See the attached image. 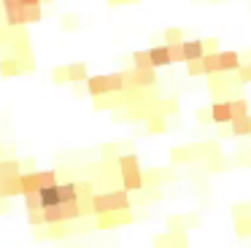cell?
Here are the masks:
<instances>
[{
	"label": "cell",
	"instance_id": "obj_1",
	"mask_svg": "<svg viewBox=\"0 0 251 248\" xmlns=\"http://www.w3.org/2000/svg\"><path fill=\"white\" fill-rule=\"evenodd\" d=\"M92 213L98 219L100 216H111V213H130V197H127L125 189L92 194Z\"/></svg>",
	"mask_w": 251,
	"mask_h": 248
},
{
	"label": "cell",
	"instance_id": "obj_2",
	"mask_svg": "<svg viewBox=\"0 0 251 248\" xmlns=\"http://www.w3.org/2000/svg\"><path fill=\"white\" fill-rule=\"evenodd\" d=\"M119 173H122V189L125 192H141L143 189V173H141V162H138L135 154L119 156Z\"/></svg>",
	"mask_w": 251,
	"mask_h": 248
},
{
	"label": "cell",
	"instance_id": "obj_3",
	"mask_svg": "<svg viewBox=\"0 0 251 248\" xmlns=\"http://www.w3.org/2000/svg\"><path fill=\"white\" fill-rule=\"evenodd\" d=\"M125 84L127 86H135V89H141V86H154L157 84V70H127L125 73Z\"/></svg>",
	"mask_w": 251,
	"mask_h": 248
},
{
	"label": "cell",
	"instance_id": "obj_4",
	"mask_svg": "<svg viewBox=\"0 0 251 248\" xmlns=\"http://www.w3.org/2000/svg\"><path fill=\"white\" fill-rule=\"evenodd\" d=\"M3 5L8 25H27V8L22 5V0H3Z\"/></svg>",
	"mask_w": 251,
	"mask_h": 248
},
{
	"label": "cell",
	"instance_id": "obj_5",
	"mask_svg": "<svg viewBox=\"0 0 251 248\" xmlns=\"http://www.w3.org/2000/svg\"><path fill=\"white\" fill-rule=\"evenodd\" d=\"M205 54H208V49H205V41H202V38L184 41V59H186V65H189V62H200Z\"/></svg>",
	"mask_w": 251,
	"mask_h": 248
},
{
	"label": "cell",
	"instance_id": "obj_6",
	"mask_svg": "<svg viewBox=\"0 0 251 248\" xmlns=\"http://www.w3.org/2000/svg\"><path fill=\"white\" fill-rule=\"evenodd\" d=\"M208 113H211L213 124H232V108H229V100H216Z\"/></svg>",
	"mask_w": 251,
	"mask_h": 248
},
{
	"label": "cell",
	"instance_id": "obj_7",
	"mask_svg": "<svg viewBox=\"0 0 251 248\" xmlns=\"http://www.w3.org/2000/svg\"><path fill=\"white\" fill-rule=\"evenodd\" d=\"M240 54L238 51H219V70H222V73H238L240 70Z\"/></svg>",
	"mask_w": 251,
	"mask_h": 248
},
{
	"label": "cell",
	"instance_id": "obj_8",
	"mask_svg": "<svg viewBox=\"0 0 251 248\" xmlns=\"http://www.w3.org/2000/svg\"><path fill=\"white\" fill-rule=\"evenodd\" d=\"M87 89L92 97H100V95H111L108 89V75H89L87 78Z\"/></svg>",
	"mask_w": 251,
	"mask_h": 248
},
{
	"label": "cell",
	"instance_id": "obj_9",
	"mask_svg": "<svg viewBox=\"0 0 251 248\" xmlns=\"http://www.w3.org/2000/svg\"><path fill=\"white\" fill-rule=\"evenodd\" d=\"M149 57H151V65H154V70L157 68H165V65H173L170 62V51H168V46H151L149 49Z\"/></svg>",
	"mask_w": 251,
	"mask_h": 248
},
{
	"label": "cell",
	"instance_id": "obj_10",
	"mask_svg": "<svg viewBox=\"0 0 251 248\" xmlns=\"http://www.w3.org/2000/svg\"><path fill=\"white\" fill-rule=\"evenodd\" d=\"M41 173H22V197L25 194H35L41 192Z\"/></svg>",
	"mask_w": 251,
	"mask_h": 248
},
{
	"label": "cell",
	"instance_id": "obj_11",
	"mask_svg": "<svg viewBox=\"0 0 251 248\" xmlns=\"http://www.w3.org/2000/svg\"><path fill=\"white\" fill-rule=\"evenodd\" d=\"M78 183L68 181V183H60V205H68V202H78Z\"/></svg>",
	"mask_w": 251,
	"mask_h": 248
},
{
	"label": "cell",
	"instance_id": "obj_12",
	"mask_svg": "<svg viewBox=\"0 0 251 248\" xmlns=\"http://www.w3.org/2000/svg\"><path fill=\"white\" fill-rule=\"evenodd\" d=\"M41 205H44V208L60 205V183H57V186H49V189H41Z\"/></svg>",
	"mask_w": 251,
	"mask_h": 248
},
{
	"label": "cell",
	"instance_id": "obj_13",
	"mask_svg": "<svg viewBox=\"0 0 251 248\" xmlns=\"http://www.w3.org/2000/svg\"><path fill=\"white\" fill-rule=\"evenodd\" d=\"M229 129H232L235 138H243V135H251V113L243 119H235L232 124H229Z\"/></svg>",
	"mask_w": 251,
	"mask_h": 248
},
{
	"label": "cell",
	"instance_id": "obj_14",
	"mask_svg": "<svg viewBox=\"0 0 251 248\" xmlns=\"http://www.w3.org/2000/svg\"><path fill=\"white\" fill-rule=\"evenodd\" d=\"M125 221H130V213H111V216H100L98 226L105 229V226H116V224H125Z\"/></svg>",
	"mask_w": 251,
	"mask_h": 248
},
{
	"label": "cell",
	"instance_id": "obj_15",
	"mask_svg": "<svg viewBox=\"0 0 251 248\" xmlns=\"http://www.w3.org/2000/svg\"><path fill=\"white\" fill-rule=\"evenodd\" d=\"M132 68H135V70H151L154 68L151 57H149V49H146V51H135V54H132Z\"/></svg>",
	"mask_w": 251,
	"mask_h": 248
},
{
	"label": "cell",
	"instance_id": "obj_16",
	"mask_svg": "<svg viewBox=\"0 0 251 248\" xmlns=\"http://www.w3.org/2000/svg\"><path fill=\"white\" fill-rule=\"evenodd\" d=\"M202 70H205V75H216V73H222V70H219V51L205 54V57H202Z\"/></svg>",
	"mask_w": 251,
	"mask_h": 248
},
{
	"label": "cell",
	"instance_id": "obj_17",
	"mask_svg": "<svg viewBox=\"0 0 251 248\" xmlns=\"http://www.w3.org/2000/svg\"><path fill=\"white\" fill-rule=\"evenodd\" d=\"M197 154H200L197 149H173L170 151V159L173 162H192Z\"/></svg>",
	"mask_w": 251,
	"mask_h": 248
},
{
	"label": "cell",
	"instance_id": "obj_18",
	"mask_svg": "<svg viewBox=\"0 0 251 248\" xmlns=\"http://www.w3.org/2000/svg\"><path fill=\"white\" fill-rule=\"evenodd\" d=\"M229 108H232V122H235V119L249 116V102H246L243 97H238V100H229Z\"/></svg>",
	"mask_w": 251,
	"mask_h": 248
},
{
	"label": "cell",
	"instance_id": "obj_19",
	"mask_svg": "<svg viewBox=\"0 0 251 248\" xmlns=\"http://www.w3.org/2000/svg\"><path fill=\"white\" fill-rule=\"evenodd\" d=\"M25 208H27V213L44 210V205H41V192H35V194H25Z\"/></svg>",
	"mask_w": 251,
	"mask_h": 248
},
{
	"label": "cell",
	"instance_id": "obj_20",
	"mask_svg": "<svg viewBox=\"0 0 251 248\" xmlns=\"http://www.w3.org/2000/svg\"><path fill=\"white\" fill-rule=\"evenodd\" d=\"M65 73H68V78H71V81H87V78H89V75H87V68H84L81 62H78V65H71Z\"/></svg>",
	"mask_w": 251,
	"mask_h": 248
},
{
	"label": "cell",
	"instance_id": "obj_21",
	"mask_svg": "<svg viewBox=\"0 0 251 248\" xmlns=\"http://www.w3.org/2000/svg\"><path fill=\"white\" fill-rule=\"evenodd\" d=\"M165 43H168V46H173V43H184V32H181V27H168V30H165Z\"/></svg>",
	"mask_w": 251,
	"mask_h": 248
},
{
	"label": "cell",
	"instance_id": "obj_22",
	"mask_svg": "<svg viewBox=\"0 0 251 248\" xmlns=\"http://www.w3.org/2000/svg\"><path fill=\"white\" fill-rule=\"evenodd\" d=\"M168 46V43H165ZM170 51V62H186L184 59V43H173V46H168Z\"/></svg>",
	"mask_w": 251,
	"mask_h": 248
},
{
	"label": "cell",
	"instance_id": "obj_23",
	"mask_svg": "<svg viewBox=\"0 0 251 248\" xmlns=\"http://www.w3.org/2000/svg\"><path fill=\"white\" fill-rule=\"evenodd\" d=\"M41 186H44V189L57 186V173L54 170H44V173H41Z\"/></svg>",
	"mask_w": 251,
	"mask_h": 248
},
{
	"label": "cell",
	"instance_id": "obj_24",
	"mask_svg": "<svg viewBox=\"0 0 251 248\" xmlns=\"http://www.w3.org/2000/svg\"><path fill=\"white\" fill-rule=\"evenodd\" d=\"M238 81H243V84H251V62H243V65H240Z\"/></svg>",
	"mask_w": 251,
	"mask_h": 248
},
{
	"label": "cell",
	"instance_id": "obj_25",
	"mask_svg": "<svg viewBox=\"0 0 251 248\" xmlns=\"http://www.w3.org/2000/svg\"><path fill=\"white\" fill-rule=\"evenodd\" d=\"M149 132H165V119L162 116H154L149 122Z\"/></svg>",
	"mask_w": 251,
	"mask_h": 248
},
{
	"label": "cell",
	"instance_id": "obj_26",
	"mask_svg": "<svg viewBox=\"0 0 251 248\" xmlns=\"http://www.w3.org/2000/svg\"><path fill=\"white\" fill-rule=\"evenodd\" d=\"M186 70H189V75H205V70H202V59L200 62H189Z\"/></svg>",
	"mask_w": 251,
	"mask_h": 248
},
{
	"label": "cell",
	"instance_id": "obj_27",
	"mask_svg": "<svg viewBox=\"0 0 251 248\" xmlns=\"http://www.w3.org/2000/svg\"><path fill=\"white\" fill-rule=\"evenodd\" d=\"M30 224H44V210H35V213H27Z\"/></svg>",
	"mask_w": 251,
	"mask_h": 248
},
{
	"label": "cell",
	"instance_id": "obj_28",
	"mask_svg": "<svg viewBox=\"0 0 251 248\" xmlns=\"http://www.w3.org/2000/svg\"><path fill=\"white\" fill-rule=\"evenodd\" d=\"M41 19V5H35V8H27V22H38Z\"/></svg>",
	"mask_w": 251,
	"mask_h": 248
},
{
	"label": "cell",
	"instance_id": "obj_29",
	"mask_svg": "<svg viewBox=\"0 0 251 248\" xmlns=\"http://www.w3.org/2000/svg\"><path fill=\"white\" fill-rule=\"evenodd\" d=\"M25 8H35V5H41V0H22Z\"/></svg>",
	"mask_w": 251,
	"mask_h": 248
}]
</instances>
